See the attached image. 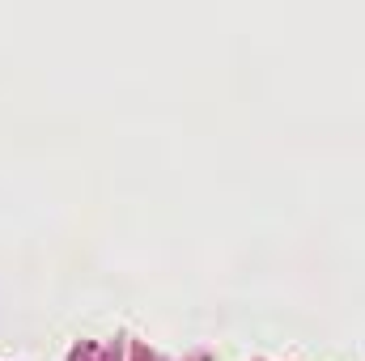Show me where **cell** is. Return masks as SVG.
<instances>
[]
</instances>
